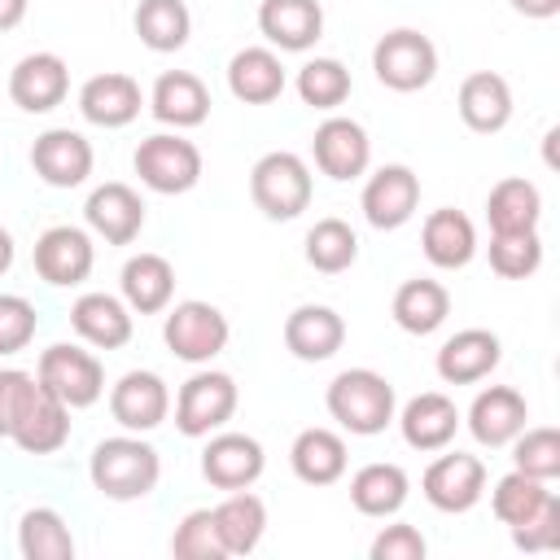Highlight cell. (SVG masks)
<instances>
[{
	"mask_svg": "<svg viewBox=\"0 0 560 560\" xmlns=\"http://www.w3.org/2000/svg\"><path fill=\"white\" fill-rule=\"evenodd\" d=\"M88 472L105 499H144L162 477V459L140 438H105L92 451Z\"/></svg>",
	"mask_w": 560,
	"mask_h": 560,
	"instance_id": "1",
	"label": "cell"
},
{
	"mask_svg": "<svg viewBox=\"0 0 560 560\" xmlns=\"http://www.w3.org/2000/svg\"><path fill=\"white\" fill-rule=\"evenodd\" d=\"M328 411L350 433H381L394 420V385L372 368H350L328 385Z\"/></svg>",
	"mask_w": 560,
	"mask_h": 560,
	"instance_id": "2",
	"label": "cell"
},
{
	"mask_svg": "<svg viewBox=\"0 0 560 560\" xmlns=\"http://www.w3.org/2000/svg\"><path fill=\"white\" fill-rule=\"evenodd\" d=\"M249 197L267 219H298L311 206V171L298 153H262L249 171Z\"/></svg>",
	"mask_w": 560,
	"mask_h": 560,
	"instance_id": "3",
	"label": "cell"
},
{
	"mask_svg": "<svg viewBox=\"0 0 560 560\" xmlns=\"http://www.w3.org/2000/svg\"><path fill=\"white\" fill-rule=\"evenodd\" d=\"M35 381H39L52 398H61L66 407H92V402L101 398V389H105L101 359L88 354V350H79V346H66V341H57V346H48V350L39 354Z\"/></svg>",
	"mask_w": 560,
	"mask_h": 560,
	"instance_id": "4",
	"label": "cell"
},
{
	"mask_svg": "<svg viewBox=\"0 0 560 560\" xmlns=\"http://www.w3.org/2000/svg\"><path fill=\"white\" fill-rule=\"evenodd\" d=\"M372 70L385 88L416 92L438 74V48L429 44V35L398 26V31L381 35V44L372 48Z\"/></svg>",
	"mask_w": 560,
	"mask_h": 560,
	"instance_id": "5",
	"label": "cell"
},
{
	"mask_svg": "<svg viewBox=\"0 0 560 560\" xmlns=\"http://www.w3.org/2000/svg\"><path fill=\"white\" fill-rule=\"evenodd\" d=\"M232 411H236V381L228 372H197L179 385L175 424L184 438H206L210 429L228 424Z\"/></svg>",
	"mask_w": 560,
	"mask_h": 560,
	"instance_id": "6",
	"label": "cell"
},
{
	"mask_svg": "<svg viewBox=\"0 0 560 560\" xmlns=\"http://www.w3.org/2000/svg\"><path fill=\"white\" fill-rule=\"evenodd\" d=\"M136 175L153 192H188L201 179V153L184 136H149L136 149Z\"/></svg>",
	"mask_w": 560,
	"mask_h": 560,
	"instance_id": "7",
	"label": "cell"
},
{
	"mask_svg": "<svg viewBox=\"0 0 560 560\" xmlns=\"http://www.w3.org/2000/svg\"><path fill=\"white\" fill-rule=\"evenodd\" d=\"M228 319H223V311L219 306H210V302H179L171 315H166V328H162V337H166V346L179 354V359H188V363H210L223 346H228Z\"/></svg>",
	"mask_w": 560,
	"mask_h": 560,
	"instance_id": "8",
	"label": "cell"
},
{
	"mask_svg": "<svg viewBox=\"0 0 560 560\" xmlns=\"http://www.w3.org/2000/svg\"><path fill=\"white\" fill-rule=\"evenodd\" d=\"M481 490H486V464L477 455L451 451L424 468V499L438 512H468L481 499Z\"/></svg>",
	"mask_w": 560,
	"mask_h": 560,
	"instance_id": "9",
	"label": "cell"
},
{
	"mask_svg": "<svg viewBox=\"0 0 560 560\" xmlns=\"http://www.w3.org/2000/svg\"><path fill=\"white\" fill-rule=\"evenodd\" d=\"M70 92V70L57 52H31L13 66L9 74V96L13 105H22L26 114H48L66 101Z\"/></svg>",
	"mask_w": 560,
	"mask_h": 560,
	"instance_id": "10",
	"label": "cell"
},
{
	"mask_svg": "<svg viewBox=\"0 0 560 560\" xmlns=\"http://www.w3.org/2000/svg\"><path fill=\"white\" fill-rule=\"evenodd\" d=\"M31 166H35V175H39L44 184H52V188H74V184H83V179L92 175V144H88L79 131H70V127H52V131H44V136L35 140Z\"/></svg>",
	"mask_w": 560,
	"mask_h": 560,
	"instance_id": "11",
	"label": "cell"
},
{
	"mask_svg": "<svg viewBox=\"0 0 560 560\" xmlns=\"http://www.w3.org/2000/svg\"><path fill=\"white\" fill-rule=\"evenodd\" d=\"M311 149H315V166L328 179H354V175L368 171V158H372L368 131L354 118H328V122H319Z\"/></svg>",
	"mask_w": 560,
	"mask_h": 560,
	"instance_id": "12",
	"label": "cell"
},
{
	"mask_svg": "<svg viewBox=\"0 0 560 560\" xmlns=\"http://www.w3.org/2000/svg\"><path fill=\"white\" fill-rule=\"evenodd\" d=\"M109 411L122 429L131 433H149L166 420L171 411V394H166V381L158 372H127L114 394H109Z\"/></svg>",
	"mask_w": 560,
	"mask_h": 560,
	"instance_id": "13",
	"label": "cell"
},
{
	"mask_svg": "<svg viewBox=\"0 0 560 560\" xmlns=\"http://www.w3.org/2000/svg\"><path fill=\"white\" fill-rule=\"evenodd\" d=\"M201 472L219 490H245L262 477V446L249 433H219L201 451Z\"/></svg>",
	"mask_w": 560,
	"mask_h": 560,
	"instance_id": "14",
	"label": "cell"
},
{
	"mask_svg": "<svg viewBox=\"0 0 560 560\" xmlns=\"http://www.w3.org/2000/svg\"><path fill=\"white\" fill-rule=\"evenodd\" d=\"M92 258H96V249H92L88 232L83 228H70V223L48 228L35 241V271L48 284H79V280H88Z\"/></svg>",
	"mask_w": 560,
	"mask_h": 560,
	"instance_id": "15",
	"label": "cell"
},
{
	"mask_svg": "<svg viewBox=\"0 0 560 560\" xmlns=\"http://www.w3.org/2000/svg\"><path fill=\"white\" fill-rule=\"evenodd\" d=\"M416 201H420V179L407 166H381L363 188V214L372 228L385 232L402 228L416 214Z\"/></svg>",
	"mask_w": 560,
	"mask_h": 560,
	"instance_id": "16",
	"label": "cell"
},
{
	"mask_svg": "<svg viewBox=\"0 0 560 560\" xmlns=\"http://www.w3.org/2000/svg\"><path fill=\"white\" fill-rule=\"evenodd\" d=\"M140 83L131 74H92L83 88H79V109L88 122L96 127H127L136 114H140Z\"/></svg>",
	"mask_w": 560,
	"mask_h": 560,
	"instance_id": "17",
	"label": "cell"
},
{
	"mask_svg": "<svg viewBox=\"0 0 560 560\" xmlns=\"http://www.w3.org/2000/svg\"><path fill=\"white\" fill-rule=\"evenodd\" d=\"M525 398L512 385H490L468 407V429L481 446H503L525 429Z\"/></svg>",
	"mask_w": 560,
	"mask_h": 560,
	"instance_id": "18",
	"label": "cell"
},
{
	"mask_svg": "<svg viewBox=\"0 0 560 560\" xmlns=\"http://www.w3.org/2000/svg\"><path fill=\"white\" fill-rule=\"evenodd\" d=\"M83 214H88V228L101 232L109 245H127V241H136V232L144 228V201H140L127 184H101V188L88 197Z\"/></svg>",
	"mask_w": 560,
	"mask_h": 560,
	"instance_id": "19",
	"label": "cell"
},
{
	"mask_svg": "<svg viewBox=\"0 0 560 560\" xmlns=\"http://www.w3.org/2000/svg\"><path fill=\"white\" fill-rule=\"evenodd\" d=\"M499 368V337L486 328H464L438 350V376L446 385H472Z\"/></svg>",
	"mask_w": 560,
	"mask_h": 560,
	"instance_id": "20",
	"label": "cell"
},
{
	"mask_svg": "<svg viewBox=\"0 0 560 560\" xmlns=\"http://www.w3.org/2000/svg\"><path fill=\"white\" fill-rule=\"evenodd\" d=\"M258 26L276 48L302 52L319 39L324 31V9L319 0H262L258 9Z\"/></svg>",
	"mask_w": 560,
	"mask_h": 560,
	"instance_id": "21",
	"label": "cell"
},
{
	"mask_svg": "<svg viewBox=\"0 0 560 560\" xmlns=\"http://www.w3.org/2000/svg\"><path fill=\"white\" fill-rule=\"evenodd\" d=\"M341 341H346V324L332 306H298L284 319V346L306 363L332 359L341 350Z\"/></svg>",
	"mask_w": 560,
	"mask_h": 560,
	"instance_id": "22",
	"label": "cell"
},
{
	"mask_svg": "<svg viewBox=\"0 0 560 560\" xmlns=\"http://www.w3.org/2000/svg\"><path fill=\"white\" fill-rule=\"evenodd\" d=\"M149 105H153V118H162V122H171V127H197V122H206V114H210V92H206V83H201L197 74H188V70H166V74L153 83Z\"/></svg>",
	"mask_w": 560,
	"mask_h": 560,
	"instance_id": "23",
	"label": "cell"
},
{
	"mask_svg": "<svg viewBox=\"0 0 560 560\" xmlns=\"http://www.w3.org/2000/svg\"><path fill=\"white\" fill-rule=\"evenodd\" d=\"M459 118L472 131H499L512 118V88L494 70H477L459 83Z\"/></svg>",
	"mask_w": 560,
	"mask_h": 560,
	"instance_id": "24",
	"label": "cell"
},
{
	"mask_svg": "<svg viewBox=\"0 0 560 560\" xmlns=\"http://www.w3.org/2000/svg\"><path fill=\"white\" fill-rule=\"evenodd\" d=\"M398 424H402L407 446H416V451H442L455 438V429H459V411H455V402L446 394L429 389V394H420V398H411L402 407V420Z\"/></svg>",
	"mask_w": 560,
	"mask_h": 560,
	"instance_id": "25",
	"label": "cell"
},
{
	"mask_svg": "<svg viewBox=\"0 0 560 560\" xmlns=\"http://www.w3.org/2000/svg\"><path fill=\"white\" fill-rule=\"evenodd\" d=\"M26 455H48V451H57V446H66V438H70V407L61 402V398H52L44 385H39V394L31 398V407L22 411V420L13 424V433H9Z\"/></svg>",
	"mask_w": 560,
	"mask_h": 560,
	"instance_id": "26",
	"label": "cell"
},
{
	"mask_svg": "<svg viewBox=\"0 0 560 560\" xmlns=\"http://www.w3.org/2000/svg\"><path fill=\"white\" fill-rule=\"evenodd\" d=\"M228 88L245 105H267L284 92V66L271 48H241L228 61Z\"/></svg>",
	"mask_w": 560,
	"mask_h": 560,
	"instance_id": "27",
	"label": "cell"
},
{
	"mask_svg": "<svg viewBox=\"0 0 560 560\" xmlns=\"http://www.w3.org/2000/svg\"><path fill=\"white\" fill-rule=\"evenodd\" d=\"M420 245H424V258L433 267H464L472 254H477V232H472V219L459 214V210H433L420 228Z\"/></svg>",
	"mask_w": 560,
	"mask_h": 560,
	"instance_id": "28",
	"label": "cell"
},
{
	"mask_svg": "<svg viewBox=\"0 0 560 560\" xmlns=\"http://www.w3.org/2000/svg\"><path fill=\"white\" fill-rule=\"evenodd\" d=\"M70 324L83 341L101 346V350H118L131 341V315L118 298L109 293H83L74 306H70Z\"/></svg>",
	"mask_w": 560,
	"mask_h": 560,
	"instance_id": "29",
	"label": "cell"
},
{
	"mask_svg": "<svg viewBox=\"0 0 560 560\" xmlns=\"http://www.w3.org/2000/svg\"><path fill=\"white\" fill-rule=\"evenodd\" d=\"M210 512H214V529H219V542H223L228 556H245V551L258 547V538L267 529V508H262L258 494H249V486L245 490H232Z\"/></svg>",
	"mask_w": 560,
	"mask_h": 560,
	"instance_id": "30",
	"label": "cell"
},
{
	"mask_svg": "<svg viewBox=\"0 0 560 560\" xmlns=\"http://www.w3.org/2000/svg\"><path fill=\"white\" fill-rule=\"evenodd\" d=\"M289 459H293V472L306 486H328L346 472V442L332 429H302L293 438Z\"/></svg>",
	"mask_w": 560,
	"mask_h": 560,
	"instance_id": "31",
	"label": "cell"
},
{
	"mask_svg": "<svg viewBox=\"0 0 560 560\" xmlns=\"http://www.w3.org/2000/svg\"><path fill=\"white\" fill-rule=\"evenodd\" d=\"M538 214H542V197L529 179L512 175V179H499L486 197V219L494 232H534L538 228Z\"/></svg>",
	"mask_w": 560,
	"mask_h": 560,
	"instance_id": "32",
	"label": "cell"
},
{
	"mask_svg": "<svg viewBox=\"0 0 560 560\" xmlns=\"http://www.w3.org/2000/svg\"><path fill=\"white\" fill-rule=\"evenodd\" d=\"M171 293H175V271L162 254H136L122 267V298H127L131 311L153 315L171 302Z\"/></svg>",
	"mask_w": 560,
	"mask_h": 560,
	"instance_id": "33",
	"label": "cell"
},
{
	"mask_svg": "<svg viewBox=\"0 0 560 560\" xmlns=\"http://www.w3.org/2000/svg\"><path fill=\"white\" fill-rule=\"evenodd\" d=\"M350 499L363 516H394L407 503V472L398 464H363L350 477Z\"/></svg>",
	"mask_w": 560,
	"mask_h": 560,
	"instance_id": "34",
	"label": "cell"
},
{
	"mask_svg": "<svg viewBox=\"0 0 560 560\" xmlns=\"http://www.w3.org/2000/svg\"><path fill=\"white\" fill-rule=\"evenodd\" d=\"M446 315H451V293L438 280H407L394 293V319H398V328H407L416 337L433 332Z\"/></svg>",
	"mask_w": 560,
	"mask_h": 560,
	"instance_id": "35",
	"label": "cell"
},
{
	"mask_svg": "<svg viewBox=\"0 0 560 560\" xmlns=\"http://www.w3.org/2000/svg\"><path fill=\"white\" fill-rule=\"evenodd\" d=\"M192 18L184 0H140L136 9V35L153 48V52H175L188 44Z\"/></svg>",
	"mask_w": 560,
	"mask_h": 560,
	"instance_id": "36",
	"label": "cell"
},
{
	"mask_svg": "<svg viewBox=\"0 0 560 560\" xmlns=\"http://www.w3.org/2000/svg\"><path fill=\"white\" fill-rule=\"evenodd\" d=\"M18 547L26 560H70L74 556V538L66 529V521L52 508H31L18 525Z\"/></svg>",
	"mask_w": 560,
	"mask_h": 560,
	"instance_id": "37",
	"label": "cell"
},
{
	"mask_svg": "<svg viewBox=\"0 0 560 560\" xmlns=\"http://www.w3.org/2000/svg\"><path fill=\"white\" fill-rule=\"evenodd\" d=\"M354 258H359V236L350 232V223H341V219H319V223L306 232V262H311L315 271L337 276V271H346Z\"/></svg>",
	"mask_w": 560,
	"mask_h": 560,
	"instance_id": "38",
	"label": "cell"
},
{
	"mask_svg": "<svg viewBox=\"0 0 560 560\" xmlns=\"http://www.w3.org/2000/svg\"><path fill=\"white\" fill-rule=\"evenodd\" d=\"M298 96L315 109H337L350 96V70L332 57H315L298 70Z\"/></svg>",
	"mask_w": 560,
	"mask_h": 560,
	"instance_id": "39",
	"label": "cell"
},
{
	"mask_svg": "<svg viewBox=\"0 0 560 560\" xmlns=\"http://www.w3.org/2000/svg\"><path fill=\"white\" fill-rule=\"evenodd\" d=\"M547 481H538V477H529V472H508V477H499V486H494V516L503 521V525H521L529 512H538L542 503H547Z\"/></svg>",
	"mask_w": 560,
	"mask_h": 560,
	"instance_id": "40",
	"label": "cell"
},
{
	"mask_svg": "<svg viewBox=\"0 0 560 560\" xmlns=\"http://www.w3.org/2000/svg\"><path fill=\"white\" fill-rule=\"evenodd\" d=\"M542 262V241L538 232H494L490 241V267L508 280H521L529 271H538Z\"/></svg>",
	"mask_w": 560,
	"mask_h": 560,
	"instance_id": "41",
	"label": "cell"
},
{
	"mask_svg": "<svg viewBox=\"0 0 560 560\" xmlns=\"http://www.w3.org/2000/svg\"><path fill=\"white\" fill-rule=\"evenodd\" d=\"M171 551L179 560H223V542H219V529H214V512L210 508H197L188 512L179 525H175V538H171Z\"/></svg>",
	"mask_w": 560,
	"mask_h": 560,
	"instance_id": "42",
	"label": "cell"
},
{
	"mask_svg": "<svg viewBox=\"0 0 560 560\" xmlns=\"http://www.w3.org/2000/svg\"><path fill=\"white\" fill-rule=\"evenodd\" d=\"M516 468L538 477V481H551L560 477V433L556 429H521L516 433Z\"/></svg>",
	"mask_w": 560,
	"mask_h": 560,
	"instance_id": "43",
	"label": "cell"
},
{
	"mask_svg": "<svg viewBox=\"0 0 560 560\" xmlns=\"http://www.w3.org/2000/svg\"><path fill=\"white\" fill-rule=\"evenodd\" d=\"M512 542L521 551H551V547H560V499L547 494V503L538 512H529L521 525H512Z\"/></svg>",
	"mask_w": 560,
	"mask_h": 560,
	"instance_id": "44",
	"label": "cell"
},
{
	"mask_svg": "<svg viewBox=\"0 0 560 560\" xmlns=\"http://www.w3.org/2000/svg\"><path fill=\"white\" fill-rule=\"evenodd\" d=\"M35 337V306L22 293H0V354H18Z\"/></svg>",
	"mask_w": 560,
	"mask_h": 560,
	"instance_id": "45",
	"label": "cell"
},
{
	"mask_svg": "<svg viewBox=\"0 0 560 560\" xmlns=\"http://www.w3.org/2000/svg\"><path fill=\"white\" fill-rule=\"evenodd\" d=\"M35 394H39V381H35V376H26V372H18V368L0 372V438L13 433V424L22 420V411L31 407Z\"/></svg>",
	"mask_w": 560,
	"mask_h": 560,
	"instance_id": "46",
	"label": "cell"
},
{
	"mask_svg": "<svg viewBox=\"0 0 560 560\" xmlns=\"http://www.w3.org/2000/svg\"><path fill=\"white\" fill-rule=\"evenodd\" d=\"M424 551H429V542L416 525H385L372 538V560H420Z\"/></svg>",
	"mask_w": 560,
	"mask_h": 560,
	"instance_id": "47",
	"label": "cell"
},
{
	"mask_svg": "<svg viewBox=\"0 0 560 560\" xmlns=\"http://www.w3.org/2000/svg\"><path fill=\"white\" fill-rule=\"evenodd\" d=\"M512 9L525 18H551V13H560V0H512Z\"/></svg>",
	"mask_w": 560,
	"mask_h": 560,
	"instance_id": "48",
	"label": "cell"
},
{
	"mask_svg": "<svg viewBox=\"0 0 560 560\" xmlns=\"http://www.w3.org/2000/svg\"><path fill=\"white\" fill-rule=\"evenodd\" d=\"M26 18V0H0V31H13Z\"/></svg>",
	"mask_w": 560,
	"mask_h": 560,
	"instance_id": "49",
	"label": "cell"
},
{
	"mask_svg": "<svg viewBox=\"0 0 560 560\" xmlns=\"http://www.w3.org/2000/svg\"><path fill=\"white\" fill-rule=\"evenodd\" d=\"M9 262H13V236L0 228V276L9 271Z\"/></svg>",
	"mask_w": 560,
	"mask_h": 560,
	"instance_id": "50",
	"label": "cell"
}]
</instances>
